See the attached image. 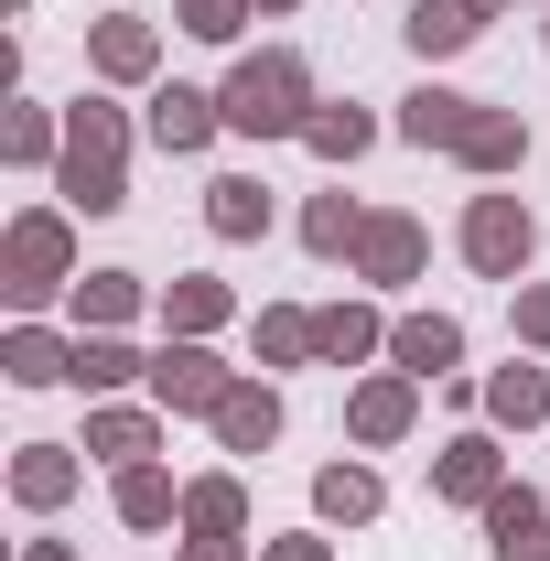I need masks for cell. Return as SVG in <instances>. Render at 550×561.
I'll use <instances>...</instances> for the list:
<instances>
[{"label": "cell", "instance_id": "6da1fadb", "mask_svg": "<svg viewBox=\"0 0 550 561\" xmlns=\"http://www.w3.org/2000/svg\"><path fill=\"white\" fill-rule=\"evenodd\" d=\"M227 130L249 140H280V130H313V76H302V55H249V66L227 76Z\"/></svg>", "mask_w": 550, "mask_h": 561}, {"label": "cell", "instance_id": "7a4b0ae2", "mask_svg": "<svg viewBox=\"0 0 550 561\" xmlns=\"http://www.w3.org/2000/svg\"><path fill=\"white\" fill-rule=\"evenodd\" d=\"M119 108H98V98H76V119H66V195L87 216H108V206H130V173H119Z\"/></svg>", "mask_w": 550, "mask_h": 561}, {"label": "cell", "instance_id": "3957f363", "mask_svg": "<svg viewBox=\"0 0 550 561\" xmlns=\"http://www.w3.org/2000/svg\"><path fill=\"white\" fill-rule=\"evenodd\" d=\"M0 271H11V302H44L55 280H76V238H66V216H22V227L0 238Z\"/></svg>", "mask_w": 550, "mask_h": 561}, {"label": "cell", "instance_id": "277c9868", "mask_svg": "<svg viewBox=\"0 0 550 561\" xmlns=\"http://www.w3.org/2000/svg\"><path fill=\"white\" fill-rule=\"evenodd\" d=\"M529 238H540V227H529L518 195H475V216H465V260H475L485 280H518V271H529Z\"/></svg>", "mask_w": 550, "mask_h": 561}, {"label": "cell", "instance_id": "5b68a950", "mask_svg": "<svg viewBox=\"0 0 550 561\" xmlns=\"http://www.w3.org/2000/svg\"><path fill=\"white\" fill-rule=\"evenodd\" d=\"M227 389H238V378H227L206 346H162L151 356V400H162V411H216Z\"/></svg>", "mask_w": 550, "mask_h": 561}, {"label": "cell", "instance_id": "8992f818", "mask_svg": "<svg viewBox=\"0 0 550 561\" xmlns=\"http://www.w3.org/2000/svg\"><path fill=\"white\" fill-rule=\"evenodd\" d=\"M485 540H496V561H550V507L529 486H496L485 496Z\"/></svg>", "mask_w": 550, "mask_h": 561}, {"label": "cell", "instance_id": "52a82bcc", "mask_svg": "<svg viewBox=\"0 0 550 561\" xmlns=\"http://www.w3.org/2000/svg\"><path fill=\"white\" fill-rule=\"evenodd\" d=\"M496 486H507V476H496V443H485V432L443 443V465H432V496H465V507H485Z\"/></svg>", "mask_w": 550, "mask_h": 561}, {"label": "cell", "instance_id": "ba28073f", "mask_svg": "<svg viewBox=\"0 0 550 561\" xmlns=\"http://www.w3.org/2000/svg\"><path fill=\"white\" fill-rule=\"evenodd\" d=\"M485 11H496V0H421L411 11V55H465L485 33Z\"/></svg>", "mask_w": 550, "mask_h": 561}, {"label": "cell", "instance_id": "9c48e42d", "mask_svg": "<svg viewBox=\"0 0 550 561\" xmlns=\"http://www.w3.org/2000/svg\"><path fill=\"white\" fill-rule=\"evenodd\" d=\"M400 130H411L421 151H465V130H475V98H454V87H421L411 108H400Z\"/></svg>", "mask_w": 550, "mask_h": 561}, {"label": "cell", "instance_id": "30bf717a", "mask_svg": "<svg viewBox=\"0 0 550 561\" xmlns=\"http://www.w3.org/2000/svg\"><path fill=\"white\" fill-rule=\"evenodd\" d=\"M389 356H400V378H443V367L465 356V335H454V313H411V324L389 335Z\"/></svg>", "mask_w": 550, "mask_h": 561}, {"label": "cell", "instance_id": "8fae6325", "mask_svg": "<svg viewBox=\"0 0 550 561\" xmlns=\"http://www.w3.org/2000/svg\"><path fill=\"white\" fill-rule=\"evenodd\" d=\"M216 119H227V108H216L206 87H162V98H151V140H162V151H195Z\"/></svg>", "mask_w": 550, "mask_h": 561}, {"label": "cell", "instance_id": "7c38bea8", "mask_svg": "<svg viewBox=\"0 0 550 561\" xmlns=\"http://www.w3.org/2000/svg\"><path fill=\"white\" fill-rule=\"evenodd\" d=\"M356 271H367V280H411V271H421V227H411V216H367Z\"/></svg>", "mask_w": 550, "mask_h": 561}, {"label": "cell", "instance_id": "4fadbf2b", "mask_svg": "<svg viewBox=\"0 0 550 561\" xmlns=\"http://www.w3.org/2000/svg\"><path fill=\"white\" fill-rule=\"evenodd\" d=\"M271 432H280V400H271V389H227V400H216V443H227V454H260Z\"/></svg>", "mask_w": 550, "mask_h": 561}, {"label": "cell", "instance_id": "5bb4252c", "mask_svg": "<svg viewBox=\"0 0 550 561\" xmlns=\"http://www.w3.org/2000/svg\"><path fill=\"white\" fill-rule=\"evenodd\" d=\"M206 227L216 238H260V227H271V195H260L249 173H216L206 184Z\"/></svg>", "mask_w": 550, "mask_h": 561}, {"label": "cell", "instance_id": "9a60e30c", "mask_svg": "<svg viewBox=\"0 0 550 561\" xmlns=\"http://www.w3.org/2000/svg\"><path fill=\"white\" fill-rule=\"evenodd\" d=\"M465 162H475V173H518V162H529V130H518V108H475V130H465Z\"/></svg>", "mask_w": 550, "mask_h": 561}, {"label": "cell", "instance_id": "2e32d148", "mask_svg": "<svg viewBox=\"0 0 550 561\" xmlns=\"http://www.w3.org/2000/svg\"><path fill=\"white\" fill-rule=\"evenodd\" d=\"M87 55H98V76H119V87H130V76H151V55H162V44H151V22H130V11H119V22H98V44H87Z\"/></svg>", "mask_w": 550, "mask_h": 561}, {"label": "cell", "instance_id": "e0dca14e", "mask_svg": "<svg viewBox=\"0 0 550 561\" xmlns=\"http://www.w3.org/2000/svg\"><path fill=\"white\" fill-rule=\"evenodd\" d=\"M485 411L518 421V432H529V421H550V367H496V378H485Z\"/></svg>", "mask_w": 550, "mask_h": 561}, {"label": "cell", "instance_id": "ac0fdd59", "mask_svg": "<svg viewBox=\"0 0 550 561\" xmlns=\"http://www.w3.org/2000/svg\"><path fill=\"white\" fill-rule=\"evenodd\" d=\"M367 346H378V313H367V302H324V313H313V356L356 367Z\"/></svg>", "mask_w": 550, "mask_h": 561}, {"label": "cell", "instance_id": "d6986e66", "mask_svg": "<svg viewBox=\"0 0 550 561\" xmlns=\"http://www.w3.org/2000/svg\"><path fill=\"white\" fill-rule=\"evenodd\" d=\"M411 432V378H367L356 389V443H400Z\"/></svg>", "mask_w": 550, "mask_h": 561}, {"label": "cell", "instance_id": "ffe728a7", "mask_svg": "<svg viewBox=\"0 0 550 561\" xmlns=\"http://www.w3.org/2000/svg\"><path fill=\"white\" fill-rule=\"evenodd\" d=\"M313 507L356 529V518H378V476H367V465H324V476H313Z\"/></svg>", "mask_w": 550, "mask_h": 561}, {"label": "cell", "instance_id": "44dd1931", "mask_svg": "<svg viewBox=\"0 0 550 561\" xmlns=\"http://www.w3.org/2000/svg\"><path fill=\"white\" fill-rule=\"evenodd\" d=\"M184 518H195V540H238V518H249L238 476H206V486H184Z\"/></svg>", "mask_w": 550, "mask_h": 561}, {"label": "cell", "instance_id": "7402d4cb", "mask_svg": "<svg viewBox=\"0 0 550 561\" xmlns=\"http://www.w3.org/2000/svg\"><path fill=\"white\" fill-rule=\"evenodd\" d=\"M11 486L33 496V507H55V496L76 486V454H66V443H33V454H22V465H11Z\"/></svg>", "mask_w": 550, "mask_h": 561}, {"label": "cell", "instance_id": "603a6c76", "mask_svg": "<svg viewBox=\"0 0 550 561\" xmlns=\"http://www.w3.org/2000/svg\"><path fill=\"white\" fill-rule=\"evenodd\" d=\"M0 367H11V378H33V389H44V378H76V346H55V335H44V324H22V335H11V356H0Z\"/></svg>", "mask_w": 550, "mask_h": 561}, {"label": "cell", "instance_id": "cb8c5ba5", "mask_svg": "<svg viewBox=\"0 0 550 561\" xmlns=\"http://www.w3.org/2000/svg\"><path fill=\"white\" fill-rule=\"evenodd\" d=\"M87 454H98V465H140V454H151V421L140 411H98L87 421Z\"/></svg>", "mask_w": 550, "mask_h": 561}, {"label": "cell", "instance_id": "d4e9b609", "mask_svg": "<svg viewBox=\"0 0 550 561\" xmlns=\"http://www.w3.org/2000/svg\"><path fill=\"white\" fill-rule=\"evenodd\" d=\"M173 507H184V496L162 486V476H151V465H119V518H130V529H162V518H173Z\"/></svg>", "mask_w": 550, "mask_h": 561}, {"label": "cell", "instance_id": "484cf974", "mask_svg": "<svg viewBox=\"0 0 550 561\" xmlns=\"http://www.w3.org/2000/svg\"><path fill=\"white\" fill-rule=\"evenodd\" d=\"M313 151H324V162H356V151H367V140H378V119H367V108H313Z\"/></svg>", "mask_w": 550, "mask_h": 561}, {"label": "cell", "instance_id": "4316f807", "mask_svg": "<svg viewBox=\"0 0 550 561\" xmlns=\"http://www.w3.org/2000/svg\"><path fill=\"white\" fill-rule=\"evenodd\" d=\"M162 313H173V335H206V324H227V280H173Z\"/></svg>", "mask_w": 550, "mask_h": 561}, {"label": "cell", "instance_id": "83f0119b", "mask_svg": "<svg viewBox=\"0 0 550 561\" xmlns=\"http://www.w3.org/2000/svg\"><path fill=\"white\" fill-rule=\"evenodd\" d=\"M130 302H140V280H130V271H87V280H76V313H87V335H98V324H119Z\"/></svg>", "mask_w": 550, "mask_h": 561}, {"label": "cell", "instance_id": "f1b7e54d", "mask_svg": "<svg viewBox=\"0 0 550 561\" xmlns=\"http://www.w3.org/2000/svg\"><path fill=\"white\" fill-rule=\"evenodd\" d=\"M302 238H313L324 260H335V249H356V238H367V216H356V195H313V216H302Z\"/></svg>", "mask_w": 550, "mask_h": 561}, {"label": "cell", "instance_id": "f546056e", "mask_svg": "<svg viewBox=\"0 0 550 561\" xmlns=\"http://www.w3.org/2000/svg\"><path fill=\"white\" fill-rule=\"evenodd\" d=\"M130 367H140V356L119 346V335H76V378H87V389H119Z\"/></svg>", "mask_w": 550, "mask_h": 561}, {"label": "cell", "instance_id": "4dcf8cb0", "mask_svg": "<svg viewBox=\"0 0 550 561\" xmlns=\"http://www.w3.org/2000/svg\"><path fill=\"white\" fill-rule=\"evenodd\" d=\"M184 11V33H206V44H238V22H249V0H173Z\"/></svg>", "mask_w": 550, "mask_h": 561}, {"label": "cell", "instance_id": "1f68e13d", "mask_svg": "<svg viewBox=\"0 0 550 561\" xmlns=\"http://www.w3.org/2000/svg\"><path fill=\"white\" fill-rule=\"evenodd\" d=\"M260 356H313V313H260Z\"/></svg>", "mask_w": 550, "mask_h": 561}, {"label": "cell", "instance_id": "d6a6232c", "mask_svg": "<svg viewBox=\"0 0 550 561\" xmlns=\"http://www.w3.org/2000/svg\"><path fill=\"white\" fill-rule=\"evenodd\" d=\"M11 151H22V162H44V151H55V130H44V108H11Z\"/></svg>", "mask_w": 550, "mask_h": 561}, {"label": "cell", "instance_id": "836d02e7", "mask_svg": "<svg viewBox=\"0 0 550 561\" xmlns=\"http://www.w3.org/2000/svg\"><path fill=\"white\" fill-rule=\"evenodd\" d=\"M518 335H529V346H550V291H518Z\"/></svg>", "mask_w": 550, "mask_h": 561}, {"label": "cell", "instance_id": "e575fe53", "mask_svg": "<svg viewBox=\"0 0 550 561\" xmlns=\"http://www.w3.org/2000/svg\"><path fill=\"white\" fill-rule=\"evenodd\" d=\"M260 561H324V540H271Z\"/></svg>", "mask_w": 550, "mask_h": 561}, {"label": "cell", "instance_id": "d590c367", "mask_svg": "<svg viewBox=\"0 0 550 561\" xmlns=\"http://www.w3.org/2000/svg\"><path fill=\"white\" fill-rule=\"evenodd\" d=\"M184 561H238V540H195V551H184Z\"/></svg>", "mask_w": 550, "mask_h": 561}, {"label": "cell", "instance_id": "8d00e7d4", "mask_svg": "<svg viewBox=\"0 0 550 561\" xmlns=\"http://www.w3.org/2000/svg\"><path fill=\"white\" fill-rule=\"evenodd\" d=\"M33 561H76V551H66V540H33Z\"/></svg>", "mask_w": 550, "mask_h": 561}, {"label": "cell", "instance_id": "74e56055", "mask_svg": "<svg viewBox=\"0 0 550 561\" xmlns=\"http://www.w3.org/2000/svg\"><path fill=\"white\" fill-rule=\"evenodd\" d=\"M249 11H291V0H249Z\"/></svg>", "mask_w": 550, "mask_h": 561}]
</instances>
